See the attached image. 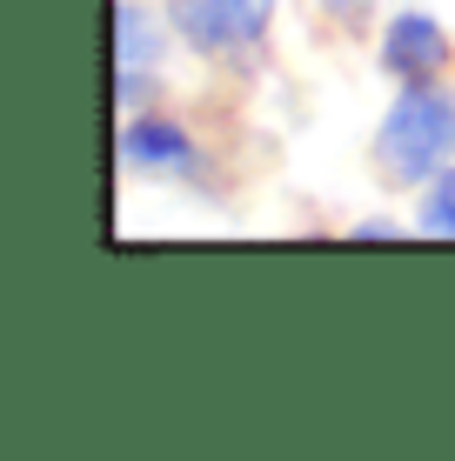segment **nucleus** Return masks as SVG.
Masks as SVG:
<instances>
[{
	"label": "nucleus",
	"instance_id": "1a4fd4ad",
	"mask_svg": "<svg viewBox=\"0 0 455 461\" xmlns=\"http://www.w3.org/2000/svg\"><path fill=\"white\" fill-rule=\"evenodd\" d=\"M369 7H375V0H322V14H328V21H341V27H362Z\"/></svg>",
	"mask_w": 455,
	"mask_h": 461
},
{
	"label": "nucleus",
	"instance_id": "423d86ee",
	"mask_svg": "<svg viewBox=\"0 0 455 461\" xmlns=\"http://www.w3.org/2000/svg\"><path fill=\"white\" fill-rule=\"evenodd\" d=\"M415 234H435V241H455V161L422 187L415 201Z\"/></svg>",
	"mask_w": 455,
	"mask_h": 461
},
{
	"label": "nucleus",
	"instance_id": "20e7f679",
	"mask_svg": "<svg viewBox=\"0 0 455 461\" xmlns=\"http://www.w3.org/2000/svg\"><path fill=\"white\" fill-rule=\"evenodd\" d=\"M168 27L208 60H248L261 47L241 21V0H168Z\"/></svg>",
	"mask_w": 455,
	"mask_h": 461
},
{
	"label": "nucleus",
	"instance_id": "f257e3e1",
	"mask_svg": "<svg viewBox=\"0 0 455 461\" xmlns=\"http://www.w3.org/2000/svg\"><path fill=\"white\" fill-rule=\"evenodd\" d=\"M375 161L388 181L429 187L455 161V94L442 81H409L375 127Z\"/></svg>",
	"mask_w": 455,
	"mask_h": 461
},
{
	"label": "nucleus",
	"instance_id": "7ed1b4c3",
	"mask_svg": "<svg viewBox=\"0 0 455 461\" xmlns=\"http://www.w3.org/2000/svg\"><path fill=\"white\" fill-rule=\"evenodd\" d=\"M375 60H382V74L388 81H442L449 74V60H455V41H449V27L435 21V14H422V7H402L396 21L382 27V41H375Z\"/></svg>",
	"mask_w": 455,
	"mask_h": 461
},
{
	"label": "nucleus",
	"instance_id": "f03ea898",
	"mask_svg": "<svg viewBox=\"0 0 455 461\" xmlns=\"http://www.w3.org/2000/svg\"><path fill=\"white\" fill-rule=\"evenodd\" d=\"M114 154H121V167L148 174V181H201V140L181 121H168L161 107H141V114L121 121Z\"/></svg>",
	"mask_w": 455,
	"mask_h": 461
},
{
	"label": "nucleus",
	"instance_id": "9d476101",
	"mask_svg": "<svg viewBox=\"0 0 455 461\" xmlns=\"http://www.w3.org/2000/svg\"><path fill=\"white\" fill-rule=\"evenodd\" d=\"M241 21L255 41H268V21H275V0H241Z\"/></svg>",
	"mask_w": 455,
	"mask_h": 461
},
{
	"label": "nucleus",
	"instance_id": "39448f33",
	"mask_svg": "<svg viewBox=\"0 0 455 461\" xmlns=\"http://www.w3.org/2000/svg\"><path fill=\"white\" fill-rule=\"evenodd\" d=\"M175 34V27H168ZM161 14L141 7V0H114V68H161Z\"/></svg>",
	"mask_w": 455,
	"mask_h": 461
},
{
	"label": "nucleus",
	"instance_id": "6e6552de",
	"mask_svg": "<svg viewBox=\"0 0 455 461\" xmlns=\"http://www.w3.org/2000/svg\"><path fill=\"white\" fill-rule=\"evenodd\" d=\"M409 228H396V221H382V214H369V221H355L349 228V241H402Z\"/></svg>",
	"mask_w": 455,
	"mask_h": 461
},
{
	"label": "nucleus",
	"instance_id": "0eeeda50",
	"mask_svg": "<svg viewBox=\"0 0 455 461\" xmlns=\"http://www.w3.org/2000/svg\"><path fill=\"white\" fill-rule=\"evenodd\" d=\"M114 101H121V114H141L154 101V74L148 68H114Z\"/></svg>",
	"mask_w": 455,
	"mask_h": 461
}]
</instances>
